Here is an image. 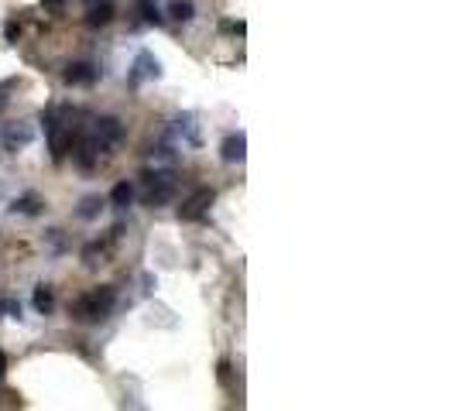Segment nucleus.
Wrapping results in <instances>:
<instances>
[{"label": "nucleus", "instance_id": "39448f33", "mask_svg": "<svg viewBox=\"0 0 456 411\" xmlns=\"http://www.w3.org/2000/svg\"><path fill=\"white\" fill-rule=\"evenodd\" d=\"M89 134H93L103 148H113V144L124 141V124H120L117 117H96V120L89 124Z\"/></svg>", "mask_w": 456, "mask_h": 411}, {"label": "nucleus", "instance_id": "412c9836", "mask_svg": "<svg viewBox=\"0 0 456 411\" xmlns=\"http://www.w3.org/2000/svg\"><path fill=\"white\" fill-rule=\"evenodd\" d=\"M7 374V360H4V353H0V377Z\"/></svg>", "mask_w": 456, "mask_h": 411}, {"label": "nucleus", "instance_id": "6ab92c4d", "mask_svg": "<svg viewBox=\"0 0 456 411\" xmlns=\"http://www.w3.org/2000/svg\"><path fill=\"white\" fill-rule=\"evenodd\" d=\"M18 34H21V25H18V21H7V25H4V38H7V42H18Z\"/></svg>", "mask_w": 456, "mask_h": 411}, {"label": "nucleus", "instance_id": "2eb2a0df", "mask_svg": "<svg viewBox=\"0 0 456 411\" xmlns=\"http://www.w3.org/2000/svg\"><path fill=\"white\" fill-rule=\"evenodd\" d=\"M100 209H103V199H100V196H86L80 203V209H76V216H80V220H96Z\"/></svg>", "mask_w": 456, "mask_h": 411}, {"label": "nucleus", "instance_id": "4468645a", "mask_svg": "<svg viewBox=\"0 0 456 411\" xmlns=\"http://www.w3.org/2000/svg\"><path fill=\"white\" fill-rule=\"evenodd\" d=\"M34 308H38L42 315H49V312L55 308V295H52L49 284H38V288H34Z\"/></svg>", "mask_w": 456, "mask_h": 411}, {"label": "nucleus", "instance_id": "f257e3e1", "mask_svg": "<svg viewBox=\"0 0 456 411\" xmlns=\"http://www.w3.org/2000/svg\"><path fill=\"white\" fill-rule=\"evenodd\" d=\"M113 305H117V291L110 284H100V288H89L86 295H80L69 312L76 322H100L113 312Z\"/></svg>", "mask_w": 456, "mask_h": 411}, {"label": "nucleus", "instance_id": "20e7f679", "mask_svg": "<svg viewBox=\"0 0 456 411\" xmlns=\"http://www.w3.org/2000/svg\"><path fill=\"white\" fill-rule=\"evenodd\" d=\"M213 199H216V192L210 189V185H203V189H196L186 203L179 206V216H182V220H203V216L210 213Z\"/></svg>", "mask_w": 456, "mask_h": 411}, {"label": "nucleus", "instance_id": "7ed1b4c3", "mask_svg": "<svg viewBox=\"0 0 456 411\" xmlns=\"http://www.w3.org/2000/svg\"><path fill=\"white\" fill-rule=\"evenodd\" d=\"M144 182V206H165L175 199V172L172 168H144L141 172Z\"/></svg>", "mask_w": 456, "mask_h": 411}, {"label": "nucleus", "instance_id": "f03ea898", "mask_svg": "<svg viewBox=\"0 0 456 411\" xmlns=\"http://www.w3.org/2000/svg\"><path fill=\"white\" fill-rule=\"evenodd\" d=\"M42 124H45V134H49V148H52V158L62 161L65 154L72 151L76 137H72V124H69V110L65 106H52L42 113Z\"/></svg>", "mask_w": 456, "mask_h": 411}, {"label": "nucleus", "instance_id": "dca6fc26", "mask_svg": "<svg viewBox=\"0 0 456 411\" xmlns=\"http://www.w3.org/2000/svg\"><path fill=\"white\" fill-rule=\"evenodd\" d=\"M110 247V240H93L86 251H82V257H86V264H96V257H103Z\"/></svg>", "mask_w": 456, "mask_h": 411}, {"label": "nucleus", "instance_id": "ddd939ff", "mask_svg": "<svg viewBox=\"0 0 456 411\" xmlns=\"http://www.w3.org/2000/svg\"><path fill=\"white\" fill-rule=\"evenodd\" d=\"M168 14H172V21H182V25H186V21L196 18V4H192V0H172V4H168Z\"/></svg>", "mask_w": 456, "mask_h": 411}, {"label": "nucleus", "instance_id": "6e6552de", "mask_svg": "<svg viewBox=\"0 0 456 411\" xmlns=\"http://www.w3.org/2000/svg\"><path fill=\"white\" fill-rule=\"evenodd\" d=\"M220 158H223L227 165H241L243 158H247V134H243V130L230 134V137L220 144Z\"/></svg>", "mask_w": 456, "mask_h": 411}, {"label": "nucleus", "instance_id": "a211bd4d", "mask_svg": "<svg viewBox=\"0 0 456 411\" xmlns=\"http://www.w3.org/2000/svg\"><path fill=\"white\" fill-rule=\"evenodd\" d=\"M18 86V76H11V79H0V106L7 103V93Z\"/></svg>", "mask_w": 456, "mask_h": 411}, {"label": "nucleus", "instance_id": "1a4fd4ad", "mask_svg": "<svg viewBox=\"0 0 456 411\" xmlns=\"http://www.w3.org/2000/svg\"><path fill=\"white\" fill-rule=\"evenodd\" d=\"M31 141H34V130H31V124H11V127L4 130V137H0L4 151H18V148H27Z\"/></svg>", "mask_w": 456, "mask_h": 411}, {"label": "nucleus", "instance_id": "9d476101", "mask_svg": "<svg viewBox=\"0 0 456 411\" xmlns=\"http://www.w3.org/2000/svg\"><path fill=\"white\" fill-rule=\"evenodd\" d=\"M113 21V4L110 0H100V4H93L89 7V14H86V25L89 27H103Z\"/></svg>", "mask_w": 456, "mask_h": 411}, {"label": "nucleus", "instance_id": "9b49d317", "mask_svg": "<svg viewBox=\"0 0 456 411\" xmlns=\"http://www.w3.org/2000/svg\"><path fill=\"white\" fill-rule=\"evenodd\" d=\"M42 196L38 192H25V196H18L14 203H11V213H21V216H34V213H42Z\"/></svg>", "mask_w": 456, "mask_h": 411}, {"label": "nucleus", "instance_id": "0eeeda50", "mask_svg": "<svg viewBox=\"0 0 456 411\" xmlns=\"http://www.w3.org/2000/svg\"><path fill=\"white\" fill-rule=\"evenodd\" d=\"M62 79L69 86H93L100 79V65H93V62H72V65H65Z\"/></svg>", "mask_w": 456, "mask_h": 411}, {"label": "nucleus", "instance_id": "f3484780", "mask_svg": "<svg viewBox=\"0 0 456 411\" xmlns=\"http://www.w3.org/2000/svg\"><path fill=\"white\" fill-rule=\"evenodd\" d=\"M141 18H144V25H161V21H165L161 11L151 4V0H141Z\"/></svg>", "mask_w": 456, "mask_h": 411}, {"label": "nucleus", "instance_id": "423d86ee", "mask_svg": "<svg viewBox=\"0 0 456 411\" xmlns=\"http://www.w3.org/2000/svg\"><path fill=\"white\" fill-rule=\"evenodd\" d=\"M161 76V62L151 55V51H141L134 58V69H131V76H127V82L131 86H141L144 79H158Z\"/></svg>", "mask_w": 456, "mask_h": 411}, {"label": "nucleus", "instance_id": "f8f14e48", "mask_svg": "<svg viewBox=\"0 0 456 411\" xmlns=\"http://www.w3.org/2000/svg\"><path fill=\"white\" fill-rule=\"evenodd\" d=\"M131 199H134V185H131V182H117V185L110 189V203L117 206V209H127Z\"/></svg>", "mask_w": 456, "mask_h": 411}, {"label": "nucleus", "instance_id": "aec40b11", "mask_svg": "<svg viewBox=\"0 0 456 411\" xmlns=\"http://www.w3.org/2000/svg\"><path fill=\"white\" fill-rule=\"evenodd\" d=\"M62 4H65V0H45V7H49V11H58Z\"/></svg>", "mask_w": 456, "mask_h": 411}]
</instances>
